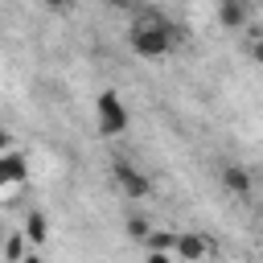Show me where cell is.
<instances>
[{
  "mask_svg": "<svg viewBox=\"0 0 263 263\" xmlns=\"http://www.w3.org/2000/svg\"><path fill=\"white\" fill-rule=\"evenodd\" d=\"M4 148H12V132L0 123V152H4Z\"/></svg>",
  "mask_w": 263,
  "mask_h": 263,
  "instance_id": "13",
  "label": "cell"
},
{
  "mask_svg": "<svg viewBox=\"0 0 263 263\" xmlns=\"http://www.w3.org/2000/svg\"><path fill=\"white\" fill-rule=\"evenodd\" d=\"M218 247L201 234V230H177V242H173V259H185V263H205L214 259Z\"/></svg>",
  "mask_w": 263,
  "mask_h": 263,
  "instance_id": "3",
  "label": "cell"
},
{
  "mask_svg": "<svg viewBox=\"0 0 263 263\" xmlns=\"http://www.w3.org/2000/svg\"><path fill=\"white\" fill-rule=\"evenodd\" d=\"M95 119H99V136H107V140L123 136L127 123H132V115H127V107H123V99H119L115 90H99V99H95Z\"/></svg>",
  "mask_w": 263,
  "mask_h": 263,
  "instance_id": "2",
  "label": "cell"
},
{
  "mask_svg": "<svg viewBox=\"0 0 263 263\" xmlns=\"http://www.w3.org/2000/svg\"><path fill=\"white\" fill-rule=\"evenodd\" d=\"M218 25L222 29H242L247 25V0H218Z\"/></svg>",
  "mask_w": 263,
  "mask_h": 263,
  "instance_id": "7",
  "label": "cell"
},
{
  "mask_svg": "<svg viewBox=\"0 0 263 263\" xmlns=\"http://www.w3.org/2000/svg\"><path fill=\"white\" fill-rule=\"evenodd\" d=\"M25 181H29V160H25V152L4 148V152H0V189L25 185Z\"/></svg>",
  "mask_w": 263,
  "mask_h": 263,
  "instance_id": "5",
  "label": "cell"
},
{
  "mask_svg": "<svg viewBox=\"0 0 263 263\" xmlns=\"http://www.w3.org/2000/svg\"><path fill=\"white\" fill-rule=\"evenodd\" d=\"M0 255H4V259H12V263H16V259H25V255H29V238H25V234H8V238L0 242Z\"/></svg>",
  "mask_w": 263,
  "mask_h": 263,
  "instance_id": "10",
  "label": "cell"
},
{
  "mask_svg": "<svg viewBox=\"0 0 263 263\" xmlns=\"http://www.w3.org/2000/svg\"><path fill=\"white\" fill-rule=\"evenodd\" d=\"M111 173H115V181H119V189H123L127 197H148V193H152V181H148L136 164H127V160H111Z\"/></svg>",
  "mask_w": 263,
  "mask_h": 263,
  "instance_id": "4",
  "label": "cell"
},
{
  "mask_svg": "<svg viewBox=\"0 0 263 263\" xmlns=\"http://www.w3.org/2000/svg\"><path fill=\"white\" fill-rule=\"evenodd\" d=\"M45 8H49V12H70L74 0H45Z\"/></svg>",
  "mask_w": 263,
  "mask_h": 263,
  "instance_id": "12",
  "label": "cell"
},
{
  "mask_svg": "<svg viewBox=\"0 0 263 263\" xmlns=\"http://www.w3.org/2000/svg\"><path fill=\"white\" fill-rule=\"evenodd\" d=\"M0 238H4V230H0Z\"/></svg>",
  "mask_w": 263,
  "mask_h": 263,
  "instance_id": "15",
  "label": "cell"
},
{
  "mask_svg": "<svg viewBox=\"0 0 263 263\" xmlns=\"http://www.w3.org/2000/svg\"><path fill=\"white\" fill-rule=\"evenodd\" d=\"M222 185H226L234 197H247V193H251V173H247L242 164H226V168H222Z\"/></svg>",
  "mask_w": 263,
  "mask_h": 263,
  "instance_id": "8",
  "label": "cell"
},
{
  "mask_svg": "<svg viewBox=\"0 0 263 263\" xmlns=\"http://www.w3.org/2000/svg\"><path fill=\"white\" fill-rule=\"evenodd\" d=\"M21 234H25L33 247H41V242L49 238V218H45L41 210H29V214H25V230H21Z\"/></svg>",
  "mask_w": 263,
  "mask_h": 263,
  "instance_id": "9",
  "label": "cell"
},
{
  "mask_svg": "<svg viewBox=\"0 0 263 263\" xmlns=\"http://www.w3.org/2000/svg\"><path fill=\"white\" fill-rule=\"evenodd\" d=\"M107 4H115V8H127V4H132V0H107Z\"/></svg>",
  "mask_w": 263,
  "mask_h": 263,
  "instance_id": "14",
  "label": "cell"
},
{
  "mask_svg": "<svg viewBox=\"0 0 263 263\" xmlns=\"http://www.w3.org/2000/svg\"><path fill=\"white\" fill-rule=\"evenodd\" d=\"M140 242H144V251H148V259H152V263H164V259H173L177 230H148Z\"/></svg>",
  "mask_w": 263,
  "mask_h": 263,
  "instance_id": "6",
  "label": "cell"
},
{
  "mask_svg": "<svg viewBox=\"0 0 263 263\" xmlns=\"http://www.w3.org/2000/svg\"><path fill=\"white\" fill-rule=\"evenodd\" d=\"M148 230H152V226H148V218H140V214H136V218H127V234H132V238H144Z\"/></svg>",
  "mask_w": 263,
  "mask_h": 263,
  "instance_id": "11",
  "label": "cell"
},
{
  "mask_svg": "<svg viewBox=\"0 0 263 263\" xmlns=\"http://www.w3.org/2000/svg\"><path fill=\"white\" fill-rule=\"evenodd\" d=\"M127 45H132L136 58L156 62V58L173 53V45H177V29H173L160 12H140V16L132 21V29H127Z\"/></svg>",
  "mask_w": 263,
  "mask_h": 263,
  "instance_id": "1",
  "label": "cell"
}]
</instances>
